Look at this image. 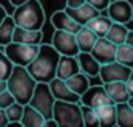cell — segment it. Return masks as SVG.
Wrapping results in <instances>:
<instances>
[{"mask_svg": "<svg viewBox=\"0 0 133 127\" xmlns=\"http://www.w3.org/2000/svg\"><path fill=\"white\" fill-rule=\"evenodd\" d=\"M59 61H61V53L51 43H42L37 58L26 68L37 82L50 84L57 76Z\"/></svg>", "mask_w": 133, "mask_h": 127, "instance_id": "cell-1", "label": "cell"}, {"mask_svg": "<svg viewBox=\"0 0 133 127\" xmlns=\"http://www.w3.org/2000/svg\"><path fill=\"white\" fill-rule=\"evenodd\" d=\"M36 87H37V81L31 76L28 68L16 65L8 79V90L14 95L16 101L23 105L30 104Z\"/></svg>", "mask_w": 133, "mask_h": 127, "instance_id": "cell-2", "label": "cell"}, {"mask_svg": "<svg viewBox=\"0 0 133 127\" xmlns=\"http://www.w3.org/2000/svg\"><path fill=\"white\" fill-rule=\"evenodd\" d=\"M11 16L14 17L16 25L22 27V28L42 31V28L45 25V11L39 0H30V2L23 3L22 6L14 8Z\"/></svg>", "mask_w": 133, "mask_h": 127, "instance_id": "cell-3", "label": "cell"}, {"mask_svg": "<svg viewBox=\"0 0 133 127\" xmlns=\"http://www.w3.org/2000/svg\"><path fill=\"white\" fill-rule=\"evenodd\" d=\"M53 118L59 127H85L81 102L56 101Z\"/></svg>", "mask_w": 133, "mask_h": 127, "instance_id": "cell-4", "label": "cell"}, {"mask_svg": "<svg viewBox=\"0 0 133 127\" xmlns=\"http://www.w3.org/2000/svg\"><path fill=\"white\" fill-rule=\"evenodd\" d=\"M54 104H56V98H54L51 88H50V84L37 82V87L34 90L31 101H30V105L34 107L39 113H42L45 116V119H53Z\"/></svg>", "mask_w": 133, "mask_h": 127, "instance_id": "cell-5", "label": "cell"}, {"mask_svg": "<svg viewBox=\"0 0 133 127\" xmlns=\"http://www.w3.org/2000/svg\"><path fill=\"white\" fill-rule=\"evenodd\" d=\"M6 56L12 61L14 65H20V67H28L37 58L39 51H40V45H26V43H17V42H11L9 45H6L5 48Z\"/></svg>", "mask_w": 133, "mask_h": 127, "instance_id": "cell-6", "label": "cell"}, {"mask_svg": "<svg viewBox=\"0 0 133 127\" xmlns=\"http://www.w3.org/2000/svg\"><path fill=\"white\" fill-rule=\"evenodd\" d=\"M51 45L61 53V56H77L81 53L77 37L74 33L54 30L51 37Z\"/></svg>", "mask_w": 133, "mask_h": 127, "instance_id": "cell-7", "label": "cell"}, {"mask_svg": "<svg viewBox=\"0 0 133 127\" xmlns=\"http://www.w3.org/2000/svg\"><path fill=\"white\" fill-rule=\"evenodd\" d=\"M133 68L122 65L118 61L111 63H105L101 67L99 71V79L102 81V84H108V82H127L130 74H132Z\"/></svg>", "mask_w": 133, "mask_h": 127, "instance_id": "cell-8", "label": "cell"}, {"mask_svg": "<svg viewBox=\"0 0 133 127\" xmlns=\"http://www.w3.org/2000/svg\"><path fill=\"white\" fill-rule=\"evenodd\" d=\"M81 104L98 110V109L105 107V105H113L115 101L108 96L104 85H91L84 95L81 96Z\"/></svg>", "mask_w": 133, "mask_h": 127, "instance_id": "cell-9", "label": "cell"}, {"mask_svg": "<svg viewBox=\"0 0 133 127\" xmlns=\"http://www.w3.org/2000/svg\"><path fill=\"white\" fill-rule=\"evenodd\" d=\"M107 16L116 22L127 25L133 20V5L129 0H111V3L107 8Z\"/></svg>", "mask_w": 133, "mask_h": 127, "instance_id": "cell-10", "label": "cell"}, {"mask_svg": "<svg viewBox=\"0 0 133 127\" xmlns=\"http://www.w3.org/2000/svg\"><path fill=\"white\" fill-rule=\"evenodd\" d=\"M91 54L96 58L101 65L111 63L116 61V45L110 42L107 37H99L95 48L91 50Z\"/></svg>", "mask_w": 133, "mask_h": 127, "instance_id": "cell-11", "label": "cell"}, {"mask_svg": "<svg viewBox=\"0 0 133 127\" xmlns=\"http://www.w3.org/2000/svg\"><path fill=\"white\" fill-rule=\"evenodd\" d=\"M51 25L54 30H61V31H68V33H77L81 31L82 25L77 23L71 16L66 14L65 9H59V11H54L53 16H51Z\"/></svg>", "mask_w": 133, "mask_h": 127, "instance_id": "cell-12", "label": "cell"}, {"mask_svg": "<svg viewBox=\"0 0 133 127\" xmlns=\"http://www.w3.org/2000/svg\"><path fill=\"white\" fill-rule=\"evenodd\" d=\"M50 88L53 92V95L56 98V101H65V102H81V96L76 95L68 85L66 81H62L59 78H54L50 82Z\"/></svg>", "mask_w": 133, "mask_h": 127, "instance_id": "cell-13", "label": "cell"}, {"mask_svg": "<svg viewBox=\"0 0 133 127\" xmlns=\"http://www.w3.org/2000/svg\"><path fill=\"white\" fill-rule=\"evenodd\" d=\"M65 11L68 16H71L77 23H81L82 27H85L91 19H95L96 16H99L101 11L99 9H96L93 5H90V3H85V5H82L81 8H66L65 6Z\"/></svg>", "mask_w": 133, "mask_h": 127, "instance_id": "cell-14", "label": "cell"}, {"mask_svg": "<svg viewBox=\"0 0 133 127\" xmlns=\"http://www.w3.org/2000/svg\"><path fill=\"white\" fill-rule=\"evenodd\" d=\"M79 71H81V65H79V61H77L76 56H61L56 78H59L62 81H66L71 76L77 74Z\"/></svg>", "mask_w": 133, "mask_h": 127, "instance_id": "cell-15", "label": "cell"}, {"mask_svg": "<svg viewBox=\"0 0 133 127\" xmlns=\"http://www.w3.org/2000/svg\"><path fill=\"white\" fill-rule=\"evenodd\" d=\"M42 39H43L42 31H34L22 27H16L12 34V42L26 43V45H42Z\"/></svg>", "mask_w": 133, "mask_h": 127, "instance_id": "cell-16", "label": "cell"}, {"mask_svg": "<svg viewBox=\"0 0 133 127\" xmlns=\"http://www.w3.org/2000/svg\"><path fill=\"white\" fill-rule=\"evenodd\" d=\"M76 58H77V61H79L81 71H82V73H85V74L90 76V78L99 76V71H101V67H102V65L96 61V58H95L91 53H84V51H81Z\"/></svg>", "mask_w": 133, "mask_h": 127, "instance_id": "cell-17", "label": "cell"}, {"mask_svg": "<svg viewBox=\"0 0 133 127\" xmlns=\"http://www.w3.org/2000/svg\"><path fill=\"white\" fill-rule=\"evenodd\" d=\"M104 87H105L108 96L115 101V104L129 102L130 93L127 88V82H108V84H104Z\"/></svg>", "mask_w": 133, "mask_h": 127, "instance_id": "cell-18", "label": "cell"}, {"mask_svg": "<svg viewBox=\"0 0 133 127\" xmlns=\"http://www.w3.org/2000/svg\"><path fill=\"white\" fill-rule=\"evenodd\" d=\"M76 37H77L79 48L84 53H91V50L95 48V45H96V42L99 39V36L93 31L91 28H88L87 25L81 28V31L76 34Z\"/></svg>", "mask_w": 133, "mask_h": 127, "instance_id": "cell-19", "label": "cell"}, {"mask_svg": "<svg viewBox=\"0 0 133 127\" xmlns=\"http://www.w3.org/2000/svg\"><path fill=\"white\" fill-rule=\"evenodd\" d=\"M66 85L76 93V95L82 96L91 85H90V76H87L85 73L79 71L77 74L71 76L70 79H66Z\"/></svg>", "mask_w": 133, "mask_h": 127, "instance_id": "cell-20", "label": "cell"}, {"mask_svg": "<svg viewBox=\"0 0 133 127\" xmlns=\"http://www.w3.org/2000/svg\"><path fill=\"white\" fill-rule=\"evenodd\" d=\"M45 116L42 113H39L34 107H31L30 104L25 105V112H23V118H22V124L25 127H43L45 124Z\"/></svg>", "mask_w": 133, "mask_h": 127, "instance_id": "cell-21", "label": "cell"}, {"mask_svg": "<svg viewBox=\"0 0 133 127\" xmlns=\"http://www.w3.org/2000/svg\"><path fill=\"white\" fill-rule=\"evenodd\" d=\"M98 116H99V126L101 127H116V124H118L116 104L105 105V107L98 109Z\"/></svg>", "mask_w": 133, "mask_h": 127, "instance_id": "cell-22", "label": "cell"}, {"mask_svg": "<svg viewBox=\"0 0 133 127\" xmlns=\"http://www.w3.org/2000/svg\"><path fill=\"white\" fill-rule=\"evenodd\" d=\"M111 25H113V20H111L108 16H102V14L96 16L95 19H91V20L87 23V27L91 28L99 37H105L107 33L110 31Z\"/></svg>", "mask_w": 133, "mask_h": 127, "instance_id": "cell-23", "label": "cell"}, {"mask_svg": "<svg viewBox=\"0 0 133 127\" xmlns=\"http://www.w3.org/2000/svg\"><path fill=\"white\" fill-rule=\"evenodd\" d=\"M129 31H130V30L127 28V25L113 22V25H111L110 31L107 33V36H105V37H107L110 42H113V43L118 47V45H122V43H125V42H127Z\"/></svg>", "mask_w": 133, "mask_h": 127, "instance_id": "cell-24", "label": "cell"}, {"mask_svg": "<svg viewBox=\"0 0 133 127\" xmlns=\"http://www.w3.org/2000/svg\"><path fill=\"white\" fill-rule=\"evenodd\" d=\"M16 20L12 16L8 14V17L2 22L0 25V47H6L12 42V34H14V30H16Z\"/></svg>", "mask_w": 133, "mask_h": 127, "instance_id": "cell-25", "label": "cell"}, {"mask_svg": "<svg viewBox=\"0 0 133 127\" xmlns=\"http://www.w3.org/2000/svg\"><path fill=\"white\" fill-rule=\"evenodd\" d=\"M116 113H118L116 127H133V109L129 105V102L116 104Z\"/></svg>", "mask_w": 133, "mask_h": 127, "instance_id": "cell-26", "label": "cell"}, {"mask_svg": "<svg viewBox=\"0 0 133 127\" xmlns=\"http://www.w3.org/2000/svg\"><path fill=\"white\" fill-rule=\"evenodd\" d=\"M116 61L122 65L133 68V47L129 43H122L116 47Z\"/></svg>", "mask_w": 133, "mask_h": 127, "instance_id": "cell-27", "label": "cell"}, {"mask_svg": "<svg viewBox=\"0 0 133 127\" xmlns=\"http://www.w3.org/2000/svg\"><path fill=\"white\" fill-rule=\"evenodd\" d=\"M14 67L16 65L6 56L5 50H0V79L2 81H8L11 73H12V70H14Z\"/></svg>", "mask_w": 133, "mask_h": 127, "instance_id": "cell-28", "label": "cell"}, {"mask_svg": "<svg viewBox=\"0 0 133 127\" xmlns=\"http://www.w3.org/2000/svg\"><path fill=\"white\" fill-rule=\"evenodd\" d=\"M82 116H84V124H85V127H101L99 126V116H98V110L96 109H91L88 105H82Z\"/></svg>", "mask_w": 133, "mask_h": 127, "instance_id": "cell-29", "label": "cell"}, {"mask_svg": "<svg viewBox=\"0 0 133 127\" xmlns=\"http://www.w3.org/2000/svg\"><path fill=\"white\" fill-rule=\"evenodd\" d=\"M23 112H25V105L20 104V102H17V101L5 110L9 123H20L22 118H23Z\"/></svg>", "mask_w": 133, "mask_h": 127, "instance_id": "cell-30", "label": "cell"}, {"mask_svg": "<svg viewBox=\"0 0 133 127\" xmlns=\"http://www.w3.org/2000/svg\"><path fill=\"white\" fill-rule=\"evenodd\" d=\"M16 102V98L14 95L9 92V90H5V92H2L0 93V109H3V110H6L9 105H12Z\"/></svg>", "mask_w": 133, "mask_h": 127, "instance_id": "cell-31", "label": "cell"}, {"mask_svg": "<svg viewBox=\"0 0 133 127\" xmlns=\"http://www.w3.org/2000/svg\"><path fill=\"white\" fill-rule=\"evenodd\" d=\"M87 3L93 5L96 9H99L101 12H102V11H107V8L111 3V0H87Z\"/></svg>", "mask_w": 133, "mask_h": 127, "instance_id": "cell-32", "label": "cell"}, {"mask_svg": "<svg viewBox=\"0 0 133 127\" xmlns=\"http://www.w3.org/2000/svg\"><path fill=\"white\" fill-rule=\"evenodd\" d=\"M85 3L87 0H66V8H81Z\"/></svg>", "mask_w": 133, "mask_h": 127, "instance_id": "cell-33", "label": "cell"}, {"mask_svg": "<svg viewBox=\"0 0 133 127\" xmlns=\"http://www.w3.org/2000/svg\"><path fill=\"white\" fill-rule=\"evenodd\" d=\"M8 124H9V119H8V116H6L5 110L0 109V127H6Z\"/></svg>", "mask_w": 133, "mask_h": 127, "instance_id": "cell-34", "label": "cell"}, {"mask_svg": "<svg viewBox=\"0 0 133 127\" xmlns=\"http://www.w3.org/2000/svg\"><path fill=\"white\" fill-rule=\"evenodd\" d=\"M127 88H129L130 96H133V71H132V74H130V78H129V81H127Z\"/></svg>", "mask_w": 133, "mask_h": 127, "instance_id": "cell-35", "label": "cell"}, {"mask_svg": "<svg viewBox=\"0 0 133 127\" xmlns=\"http://www.w3.org/2000/svg\"><path fill=\"white\" fill-rule=\"evenodd\" d=\"M26 2H30V0H9V3L14 6V8H17V6H22L23 3H26Z\"/></svg>", "mask_w": 133, "mask_h": 127, "instance_id": "cell-36", "label": "cell"}, {"mask_svg": "<svg viewBox=\"0 0 133 127\" xmlns=\"http://www.w3.org/2000/svg\"><path fill=\"white\" fill-rule=\"evenodd\" d=\"M6 17H8V12H6V9L0 5V25H2V22H3Z\"/></svg>", "mask_w": 133, "mask_h": 127, "instance_id": "cell-37", "label": "cell"}, {"mask_svg": "<svg viewBox=\"0 0 133 127\" xmlns=\"http://www.w3.org/2000/svg\"><path fill=\"white\" fill-rule=\"evenodd\" d=\"M43 127H59V124L54 121V118L53 119H46L45 121V124H43Z\"/></svg>", "mask_w": 133, "mask_h": 127, "instance_id": "cell-38", "label": "cell"}, {"mask_svg": "<svg viewBox=\"0 0 133 127\" xmlns=\"http://www.w3.org/2000/svg\"><path fill=\"white\" fill-rule=\"evenodd\" d=\"M5 90H8V81H2L0 79V93L5 92Z\"/></svg>", "mask_w": 133, "mask_h": 127, "instance_id": "cell-39", "label": "cell"}, {"mask_svg": "<svg viewBox=\"0 0 133 127\" xmlns=\"http://www.w3.org/2000/svg\"><path fill=\"white\" fill-rule=\"evenodd\" d=\"M125 43H129V45H132V47H133V31H132V30L129 31V36H127V42H125Z\"/></svg>", "mask_w": 133, "mask_h": 127, "instance_id": "cell-40", "label": "cell"}, {"mask_svg": "<svg viewBox=\"0 0 133 127\" xmlns=\"http://www.w3.org/2000/svg\"><path fill=\"white\" fill-rule=\"evenodd\" d=\"M6 127H25L22 123H9Z\"/></svg>", "mask_w": 133, "mask_h": 127, "instance_id": "cell-41", "label": "cell"}, {"mask_svg": "<svg viewBox=\"0 0 133 127\" xmlns=\"http://www.w3.org/2000/svg\"><path fill=\"white\" fill-rule=\"evenodd\" d=\"M129 105L133 109V96H130V99H129Z\"/></svg>", "mask_w": 133, "mask_h": 127, "instance_id": "cell-42", "label": "cell"}]
</instances>
